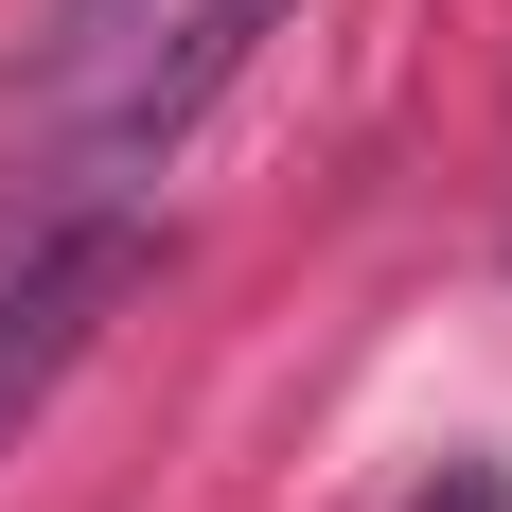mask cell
<instances>
[{
	"label": "cell",
	"mask_w": 512,
	"mask_h": 512,
	"mask_svg": "<svg viewBox=\"0 0 512 512\" xmlns=\"http://www.w3.org/2000/svg\"><path fill=\"white\" fill-rule=\"evenodd\" d=\"M283 18H301V0H177V18H159V53L89 106V124H71V212H124L159 159L212 124V89H248V53L283 36Z\"/></svg>",
	"instance_id": "1"
},
{
	"label": "cell",
	"mask_w": 512,
	"mask_h": 512,
	"mask_svg": "<svg viewBox=\"0 0 512 512\" xmlns=\"http://www.w3.org/2000/svg\"><path fill=\"white\" fill-rule=\"evenodd\" d=\"M142 283V212H36L0 248V442L53 407V371L89 354V318Z\"/></svg>",
	"instance_id": "2"
}]
</instances>
